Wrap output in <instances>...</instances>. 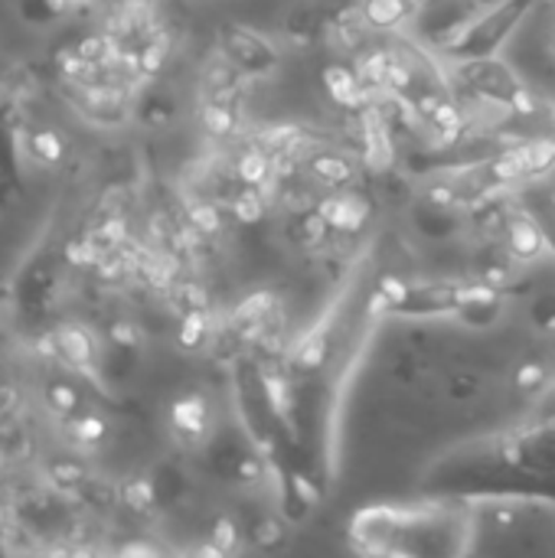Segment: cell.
I'll return each instance as SVG.
<instances>
[{
  "label": "cell",
  "instance_id": "cell-9",
  "mask_svg": "<svg viewBox=\"0 0 555 558\" xmlns=\"http://www.w3.org/2000/svg\"><path fill=\"white\" fill-rule=\"evenodd\" d=\"M317 206H321L327 226L334 229V235H343V239L360 235L366 229L370 216H373V203L357 190H334Z\"/></svg>",
  "mask_w": 555,
  "mask_h": 558
},
{
  "label": "cell",
  "instance_id": "cell-25",
  "mask_svg": "<svg viewBox=\"0 0 555 558\" xmlns=\"http://www.w3.org/2000/svg\"><path fill=\"white\" fill-rule=\"evenodd\" d=\"M124 504L131 507V510H147L150 504H154V484L150 481H131L128 487H124Z\"/></svg>",
  "mask_w": 555,
  "mask_h": 558
},
{
  "label": "cell",
  "instance_id": "cell-23",
  "mask_svg": "<svg viewBox=\"0 0 555 558\" xmlns=\"http://www.w3.org/2000/svg\"><path fill=\"white\" fill-rule=\"evenodd\" d=\"M190 226L193 229H200L203 235H213V232H219V209L213 206V203H193L190 206Z\"/></svg>",
  "mask_w": 555,
  "mask_h": 558
},
{
  "label": "cell",
  "instance_id": "cell-38",
  "mask_svg": "<svg viewBox=\"0 0 555 558\" xmlns=\"http://www.w3.org/2000/svg\"><path fill=\"white\" fill-rule=\"evenodd\" d=\"M422 3H432V0H419V7H422Z\"/></svg>",
  "mask_w": 555,
  "mask_h": 558
},
{
  "label": "cell",
  "instance_id": "cell-18",
  "mask_svg": "<svg viewBox=\"0 0 555 558\" xmlns=\"http://www.w3.org/2000/svg\"><path fill=\"white\" fill-rule=\"evenodd\" d=\"M249 539H252L255 549H265V553L285 549V543H288V520H285L281 513H278V517L265 513V517H258V520L252 523Z\"/></svg>",
  "mask_w": 555,
  "mask_h": 558
},
{
  "label": "cell",
  "instance_id": "cell-12",
  "mask_svg": "<svg viewBox=\"0 0 555 558\" xmlns=\"http://www.w3.org/2000/svg\"><path fill=\"white\" fill-rule=\"evenodd\" d=\"M415 229L432 239V242H448L451 235H458L464 226H468V216L464 209H451V206H438V203H429L419 196L415 203Z\"/></svg>",
  "mask_w": 555,
  "mask_h": 558
},
{
  "label": "cell",
  "instance_id": "cell-22",
  "mask_svg": "<svg viewBox=\"0 0 555 558\" xmlns=\"http://www.w3.org/2000/svg\"><path fill=\"white\" fill-rule=\"evenodd\" d=\"M530 320L540 333L553 337L555 340V294H540L533 304H530Z\"/></svg>",
  "mask_w": 555,
  "mask_h": 558
},
{
  "label": "cell",
  "instance_id": "cell-26",
  "mask_svg": "<svg viewBox=\"0 0 555 558\" xmlns=\"http://www.w3.org/2000/svg\"><path fill=\"white\" fill-rule=\"evenodd\" d=\"M164 56H167V39L164 36H157V39H150L144 49H141V72H157L160 65H164Z\"/></svg>",
  "mask_w": 555,
  "mask_h": 558
},
{
  "label": "cell",
  "instance_id": "cell-19",
  "mask_svg": "<svg viewBox=\"0 0 555 558\" xmlns=\"http://www.w3.org/2000/svg\"><path fill=\"white\" fill-rule=\"evenodd\" d=\"M59 353L72 363V366H79V369H88V360H92V337L82 330V327H62L59 333Z\"/></svg>",
  "mask_w": 555,
  "mask_h": 558
},
{
  "label": "cell",
  "instance_id": "cell-6",
  "mask_svg": "<svg viewBox=\"0 0 555 558\" xmlns=\"http://www.w3.org/2000/svg\"><path fill=\"white\" fill-rule=\"evenodd\" d=\"M386 317L399 320H445L458 314L468 281H406L396 271H383L379 278Z\"/></svg>",
  "mask_w": 555,
  "mask_h": 558
},
{
  "label": "cell",
  "instance_id": "cell-39",
  "mask_svg": "<svg viewBox=\"0 0 555 558\" xmlns=\"http://www.w3.org/2000/svg\"><path fill=\"white\" fill-rule=\"evenodd\" d=\"M141 3H147V0H141Z\"/></svg>",
  "mask_w": 555,
  "mask_h": 558
},
{
  "label": "cell",
  "instance_id": "cell-35",
  "mask_svg": "<svg viewBox=\"0 0 555 558\" xmlns=\"http://www.w3.org/2000/svg\"><path fill=\"white\" fill-rule=\"evenodd\" d=\"M468 3H471V10H484V7H494L500 0H468Z\"/></svg>",
  "mask_w": 555,
  "mask_h": 558
},
{
  "label": "cell",
  "instance_id": "cell-29",
  "mask_svg": "<svg viewBox=\"0 0 555 558\" xmlns=\"http://www.w3.org/2000/svg\"><path fill=\"white\" fill-rule=\"evenodd\" d=\"M33 147H36V154H39L43 160H59V157H62V144H59V137H56L52 131H39V134L33 137Z\"/></svg>",
  "mask_w": 555,
  "mask_h": 558
},
{
  "label": "cell",
  "instance_id": "cell-36",
  "mask_svg": "<svg viewBox=\"0 0 555 558\" xmlns=\"http://www.w3.org/2000/svg\"><path fill=\"white\" fill-rule=\"evenodd\" d=\"M540 7H555V0H540Z\"/></svg>",
  "mask_w": 555,
  "mask_h": 558
},
{
  "label": "cell",
  "instance_id": "cell-7",
  "mask_svg": "<svg viewBox=\"0 0 555 558\" xmlns=\"http://www.w3.org/2000/svg\"><path fill=\"white\" fill-rule=\"evenodd\" d=\"M219 56H226L245 78H265L278 69V49L268 36L252 26L226 23L219 26Z\"/></svg>",
  "mask_w": 555,
  "mask_h": 558
},
{
  "label": "cell",
  "instance_id": "cell-3",
  "mask_svg": "<svg viewBox=\"0 0 555 558\" xmlns=\"http://www.w3.org/2000/svg\"><path fill=\"white\" fill-rule=\"evenodd\" d=\"M478 504L429 497L422 504L360 507L347 523L350 549L363 556L448 558L478 553Z\"/></svg>",
  "mask_w": 555,
  "mask_h": 558
},
{
  "label": "cell",
  "instance_id": "cell-33",
  "mask_svg": "<svg viewBox=\"0 0 555 558\" xmlns=\"http://www.w3.org/2000/svg\"><path fill=\"white\" fill-rule=\"evenodd\" d=\"M111 340L121 343V347H134V343H137V333H134L131 324H114V327H111Z\"/></svg>",
  "mask_w": 555,
  "mask_h": 558
},
{
  "label": "cell",
  "instance_id": "cell-27",
  "mask_svg": "<svg viewBox=\"0 0 555 558\" xmlns=\"http://www.w3.org/2000/svg\"><path fill=\"white\" fill-rule=\"evenodd\" d=\"M72 435H75L82 445H95V441H101V435H105V422H101V418H95V415L79 418V422L72 425Z\"/></svg>",
  "mask_w": 555,
  "mask_h": 558
},
{
  "label": "cell",
  "instance_id": "cell-20",
  "mask_svg": "<svg viewBox=\"0 0 555 558\" xmlns=\"http://www.w3.org/2000/svg\"><path fill=\"white\" fill-rule=\"evenodd\" d=\"M209 333H213V324H209V311H206V307H196V311H186V314H183L180 343H183L186 350L200 347Z\"/></svg>",
  "mask_w": 555,
  "mask_h": 558
},
{
  "label": "cell",
  "instance_id": "cell-31",
  "mask_svg": "<svg viewBox=\"0 0 555 558\" xmlns=\"http://www.w3.org/2000/svg\"><path fill=\"white\" fill-rule=\"evenodd\" d=\"M448 392H451V399H458V402H468V399L478 392V379H474V376H458V379L448 386Z\"/></svg>",
  "mask_w": 555,
  "mask_h": 558
},
{
  "label": "cell",
  "instance_id": "cell-10",
  "mask_svg": "<svg viewBox=\"0 0 555 558\" xmlns=\"http://www.w3.org/2000/svg\"><path fill=\"white\" fill-rule=\"evenodd\" d=\"M321 82H324V92L330 95V101L350 114L363 111L370 101H373V92L366 88V82L360 78L357 65H347V62H330L324 72H321Z\"/></svg>",
  "mask_w": 555,
  "mask_h": 558
},
{
  "label": "cell",
  "instance_id": "cell-30",
  "mask_svg": "<svg viewBox=\"0 0 555 558\" xmlns=\"http://www.w3.org/2000/svg\"><path fill=\"white\" fill-rule=\"evenodd\" d=\"M124 235H128V222H124L121 216H111V219L98 229V239L108 242V245H121Z\"/></svg>",
  "mask_w": 555,
  "mask_h": 558
},
{
  "label": "cell",
  "instance_id": "cell-37",
  "mask_svg": "<svg viewBox=\"0 0 555 558\" xmlns=\"http://www.w3.org/2000/svg\"><path fill=\"white\" fill-rule=\"evenodd\" d=\"M550 43H553V52H555V26H553V39H550Z\"/></svg>",
  "mask_w": 555,
  "mask_h": 558
},
{
  "label": "cell",
  "instance_id": "cell-1",
  "mask_svg": "<svg viewBox=\"0 0 555 558\" xmlns=\"http://www.w3.org/2000/svg\"><path fill=\"white\" fill-rule=\"evenodd\" d=\"M373 245L350 265L347 278L321 317L285 350V409L298 438L301 464L321 500H327L337 477V428L340 405L357 373L366 343L379 320H386V301L379 288Z\"/></svg>",
  "mask_w": 555,
  "mask_h": 558
},
{
  "label": "cell",
  "instance_id": "cell-5",
  "mask_svg": "<svg viewBox=\"0 0 555 558\" xmlns=\"http://www.w3.org/2000/svg\"><path fill=\"white\" fill-rule=\"evenodd\" d=\"M540 10V0H500L484 10H471L458 26H451L435 49L442 52L445 62L458 59H481V56H497L500 46L514 36V29Z\"/></svg>",
  "mask_w": 555,
  "mask_h": 558
},
{
  "label": "cell",
  "instance_id": "cell-14",
  "mask_svg": "<svg viewBox=\"0 0 555 558\" xmlns=\"http://www.w3.org/2000/svg\"><path fill=\"white\" fill-rule=\"evenodd\" d=\"M415 13L419 0H363V20L376 33H406Z\"/></svg>",
  "mask_w": 555,
  "mask_h": 558
},
{
  "label": "cell",
  "instance_id": "cell-16",
  "mask_svg": "<svg viewBox=\"0 0 555 558\" xmlns=\"http://www.w3.org/2000/svg\"><path fill=\"white\" fill-rule=\"evenodd\" d=\"M520 199L540 219V226L546 232V242H550V252L555 255V190H550L543 180H533V183L520 186Z\"/></svg>",
  "mask_w": 555,
  "mask_h": 558
},
{
  "label": "cell",
  "instance_id": "cell-13",
  "mask_svg": "<svg viewBox=\"0 0 555 558\" xmlns=\"http://www.w3.org/2000/svg\"><path fill=\"white\" fill-rule=\"evenodd\" d=\"M170 425L180 435V441L200 445L209 435V425H213L209 402L203 396H183V399H177L173 409H170Z\"/></svg>",
  "mask_w": 555,
  "mask_h": 558
},
{
  "label": "cell",
  "instance_id": "cell-17",
  "mask_svg": "<svg viewBox=\"0 0 555 558\" xmlns=\"http://www.w3.org/2000/svg\"><path fill=\"white\" fill-rule=\"evenodd\" d=\"M555 373L543 363V360H527L514 369V389L523 399H540L550 386H553Z\"/></svg>",
  "mask_w": 555,
  "mask_h": 558
},
{
  "label": "cell",
  "instance_id": "cell-2",
  "mask_svg": "<svg viewBox=\"0 0 555 558\" xmlns=\"http://www.w3.org/2000/svg\"><path fill=\"white\" fill-rule=\"evenodd\" d=\"M422 490L429 497L555 507V418H533L442 451L422 471Z\"/></svg>",
  "mask_w": 555,
  "mask_h": 558
},
{
  "label": "cell",
  "instance_id": "cell-21",
  "mask_svg": "<svg viewBox=\"0 0 555 558\" xmlns=\"http://www.w3.org/2000/svg\"><path fill=\"white\" fill-rule=\"evenodd\" d=\"M232 209H236V216L242 222H258L265 216V193L262 190H252V186H242V193L236 196Z\"/></svg>",
  "mask_w": 555,
  "mask_h": 558
},
{
  "label": "cell",
  "instance_id": "cell-32",
  "mask_svg": "<svg viewBox=\"0 0 555 558\" xmlns=\"http://www.w3.org/2000/svg\"><path fill=\"white\" fill-rule=\"evenodd\" d=\"M49 399H52V405H56L59 412H72V409H75V392H72L69 386H56V389L49 392Z\"/></svg>",
  "mask_w": 555,
  "mask_h": 558
},
{
  "label": "cell",
  "instance_id": "cell-34",
  "mask_svg": "<svg viewBox=\"0 0 555 558\" xmlns=\"http://www.w3.org/2000/svg\"><path fill=\"white\" fill-rule=\"evenodd\" d=\"M124 556H150V553H157V549H150V546H128V549H121Z\"/></svg>",
  "mask_w": 555,
  "mask_h": 558
},
{
  "label": "cell",
  "instance_id": "cell-11",
  "mask_svg": "<svg viewBox=\"0 0 555 558\" xmlns=\"http://www.w3.org/2000/svg\"><path fill=\"white\" fill-rule=\"evenodd\" d=\"M304 170L324 190H353L360 180V167L350 157L337 150H321V147L304 157Z\"/></svg>",
  "mask_w": 555,
  "mask_h": 558
},
{
  "label": "cell",
  "instance_id": "cell-15",
  "mask_svg": "<svg viewBox=\"0 0 555 558\" xmlns=\"http://www.w3.org/2000/svg\"><path fill=\"white\" fill-rule=\"evenodd\" d=\"M236 180L242 186L272 193V186H275V160H272V154L258 141H249L242 147V154L236 160Z\"/></svg>",
  "mask_w": 555,
  "mask_h": 558
},
{
  "label": "cell",
  "instance_id": "cell-28",
  "mask_svg": "<svg viewBox=\"0 0 555 558\" xmlns=\"http://www.w3.org/2000/svg\"><path fill=\"white\" fill-rule=\"evenodd\" d=\"M65 258L72 262V265H98V248H95V242L92 239H85V242H72L69 248H65Z\"/></svg>",
  "mask_w": 555,
  "mask_h": 558
},
{
  "label": "cell",
  "instance_id": "cell-24",
  "mask_svg": "<svg viewBox=\"0 0 555 558\" xmlns=\"http://www.w3.org/2000/svg\"><path fill=\"white\" fill-rule=\"evenodd\" d=\"M213 549H216L219 556L239 549V526H236L229 517H219V520H216V526H213Z\"/></svg>",
  "mask_w": 555,
  "mask_h": 558
},
{
  "label": "cell",
  "instance_id": "cell-4",
  "mask_svg": "<svg viewBox=\"0 0 555 558\" xmlns=\"http://www.w3.org/2000/svg\"><path fill=\"white\" fill-rule=\"evenodd\" d=\"M451 82L474 101L491 105L494 111H504L507 118L530 121L540 114V105L527 82L500 59V56H481V59H458L448 62Z\"/></svg>",
  "mask_w": 555,
  "mask_h": 558
},
{
  "label": "cell",
  "instance_id": "cell-8",
  "mask_svg": "<svg viewBox=\"0 0 555 558\" xmlns=\"http://www.w3.org/2000/svg\"><path fill=\"white\" fill-rule=\"evenodd\" d=\"M523 268L540 262L546 252H550V242H546V232L540 226V219L527 209V203L520 199V190H517V203L510 206L507 219H504V229H500V239H497Z\"/></svg>",
  "mask_w": 555,
  "mask_h": 558
}]
</instances>
